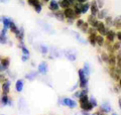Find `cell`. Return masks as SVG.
<instances>
[{"label":"cell","instance_id":"45","mask_svg":"<svg viewBox=\"0 0 121 115\" xmlns=\"http://www.w3.org/2000/svg\"><path fill=\"white\" fill-rule=\"evenodd\" d=\"M96 2H97V5H98V7H99V8H101V7L103 6V2L100 1V0H96Z\"/></svg>","mask_w":121,"mask_h":115},{"label":"cell","instance_id":"16","mask_svg":"<svg viewBox=\"0 0 121 115\" xmlns=\"http://www.w3.org/2000/svg\"><path fill=\"white\" fill-rule=\"evenodd\" d=\"M0 64L3 66V68L5 69V70L7 71V69L9 68V65H10V60L9 58H3V59L0 60Z\"/></svg>","mask_w":121,"mask_h":115},{"label":"cell","instance_id":"47","mask_svg":"<svg viewBox=\"0 0 121 115\" xmlns=\"http://www.w3.org/2000/svg\"><path fill=\"white\" fill-rule=\"evenodd\" d=\"M116 36H117V38H118V40L121 41V31H117Z\"/></svg>","mask_w":121,"mask_h":115},{"label":"cell","instance_id":"17","mask_svg":"<svg viewBox=\"0 0 121 115\" xmlns=\"http://www.w3.org/2000/svg\"><path fill=\"white\" fill-rule=\"evenodd\" d=\"M23 81L22 80H17L16 81V84H15V90H16L18 93H20L23 90Z\"/></svg>","mask_w":121,"mask_h":115},{"label":"cell","instance_id":"42","mask_svg":"<svg viewBox=\"0 0 121 115\" xmlns=\"http://www.w3.org/2000/svg\"><path fill=\"white\" fill-rule=\"evenodd\" d=\"M67 57H68V59H69L70 61H72V62H74V61L76 60V57L74 55H71V53H69Z\"/></svg>","mask_w":121,"mask_h":115},{"label":"cell","instance_id":"21","mask_svg":"<svg viewBox=\"0 0 121 115\" xmlns=\"http://www.w3.org/2000/svg\"><path fill=\"white\" fill-rule=\"evenodd\" d=\"M81 4L82 3L80 2H78V3H75V8H74V11H75V13H76V16H80V15L82 14L81 13Z\"/></svg>","mask_w":121,"mask_h":115},{"label":"cell","instance_id":"3","mask_svg":"<svg viewBox=\"0 0 121 115\" xmlns=\"http://www.w3.org/2000/svg\"><path fill=\"white\" fill-rule=\"evenodd\" d=\"M64 15H65V17H66V18H73V19H76V18H77L74 9H73V8H71V7L65 8V10H64Z\"/></svg>","mask_w":121,"mask_h":115},{"label":"cell","instance_id":"7","mask_svg":"<svg viewBox=\"0 0 121 115\" xmlns=\"http://www.w3.org/2000/svg\"><path fill=\"white\" fill-rule=\"evenodd\" d=\"M80 107L82 110H85V111H91L93 109V106L92 104L90 103V101H86V102H82L80 103Z\"/></svg>","mask_w":121,"mask_h":115},{"label":"cell","instance_id":"5","mask_svg":"<svg viewBox=\"0 0 121 115\" xmlns=\"http://www.w3.org/2000/svg\"><path fill=\"white\" fill-rule=\"evenodd\" d=\"M63 101H64V105L69 106V108L73 109V108H75V107L77 106V102H75L73 99H71V98H64Z\"/></svg>","mask_w":121,"mask_h":115},{"label":"cell","instance_id":"57","mask_svg":"<svg viewBox=\"0 0 121 115\" xmlns=\"http://www.w3.org/2000/svg\"><path fill=\"white\" fill-rule=\"evenodd\" d=\"M120 18H121V15H120Z\"/></svg>","mask_w":121,"mask_h":115},{"label":"cell","instance_id":"35","mask_svg":"<svg viewBox=\"0 0 121 115\" xmlns=\"http://www.w3.org/2000/svg\"><path fill=\"white\" fill-rule=\"evenodd\" d=\"M27 3L30 5V6H35V5H36L37 3H39V0H27Z\"/></svg>","mask_w":121,"mask_h":115},{"label":"cell","instance_id":"2","mask_svg":"<svg viewBox=\"0 0 121 115\" xmlns=\"http://www.w3.org/2000/svg\"><path fill=\"white\" fill-rule=\"evenodd\" d=\"M96 29H97V31L103 36L108 31V27L105 25V23H103V22H101V21H98V24L96 25Z\"/></svg>","mask_w":121,"mask_h":115},{"label":"cell","instance_id":"22","mask_svg":"<svg viewBox=\"0 0 121 115\" xmlns=\"http://www.w3.org/2000/svg\"><path fill=\"white\" fill-rule=\"evenodd\" d=\"M8 43V38H7L6 33H0V44H6Z\"/></svg>","mask_w":121,"mask_h":115},{"label":"cell","instance_id":"23","mask_svg":"<svg viewBox=\"0 0 121 115\" xmlns=\"http://www.w3.org/2000/svg\"><path fill=\"white\" fill-rule=\"evenodd\" d=\"M104 37L103 35H96V44H98L99 47H102V45H104Z\"/></svg>","mask_w":121,"mask_h":115},{"label":"cell","instance_id":"14","mask_svg":"<svg viewBox=\"0 0 121 115\" xmlns=\"http://www.w3.org/2000/svg\"><path fill=\"white\" fill-rule=\"evenodd\" d=\"M109 74H110V76L115 80V81H119L120 80V76L121 75L117 74V73L114 71V67H111L110 69H109Z\"/></svg>","mask_w":121,"mask_h":115},{"label":"cell","instance_id":"10","mask_svg":"<svg viewBox=\"0 0 121 115\" xmlns=\"http://www.w3.org/2000/svg\"><path fill=\"white\" fill-rule=\"evenodd\" d=\"M48 8H50V10L56 12V11L59 10L60 5H59V3L56 2V0H50V5H48Z\"/></svg>","mask_w":121,"mask_h":115},{"label":"cell","instance_id":"1","mask_svg":"<svg viewBox=\"0 0 121 115\" xmlns=\"http://www.w3.org/2000/svg\"><path fill=\"white\" fill-rule=\"evenodd\" d=\"M79 77H80V82H79V86H80L82 89L87 87L88 85V76L85 75V73L83 70H79Z\"/></svg>","mask_w":121,"mask_h":115},{"label":"cell","instance_id":"13","mask_svg":"<svg viewBox=\"0 0 121 115\" xmlns=\"http://www.w3.org/2000/svg\"><path fill=\"white\" fill-rule=\"evenodd\" d=\"M107 64H109V66L110 67L116 66V56L113 55V53H110V56H109V58H108Z\"/></svg>","mask_w":121,"mask_h":115},{"label":"cell","instance_id":"54","mask_svg":"<svg viewBox=\"0 0 121 115\" xmlns=\"http://www.w3.org/2000/svg\"><path fill=\"white\" fill-rule=\"evenodd\" d=\"M119 106H120V108H121V99L119 100Z\"/></svg>","mask_w":121,"mask_h":115},{"label":"cell","instance_id":"20","mask_svg":"<svg viewBox=\"0 0 121 115\" xmlns=\"http://www.w3.org/2000/svg\"><path fill=\"white\" fill-rule=\"evenodd\" d=\"M59 5L62 7V8H68V7H71V3L69 0H60V2H59Z\"/></svg>","mask_w":121,"mask_h":115},{"label":"cell","instance_id":"9","mask_svg":"<svg viewBox=\"0 0 121 115\" xmlns=\"http://www.w3.org/2000/svg\"><path fill=\"white\" fill-rule=\"evenodd\" d=\"M1 89H2V93L7 95V94L9 93V91H10V82L7 81V80H6L5 82H3L2 83V86H1Z\"/></svg>","mask_w":121,"mask_h":115},{"label":"cell","instance_id":"44","mask_svg":"<svg viewBox=\"0 0 121 115\" xmlns=\"http://www.w3.org/2000/svg\"><path fill=\"white\" fill-rule=\"evenodd\" d=\"M28 58H29V56H25V55H23V56L21 57L22 62H26V61H28Z\"/></svg>","mask_w":121,"mask_h":115},{"label":"cell","instance_id":"46","mask_svg":"<svg viewBox=\"0 0 121 115\" xmlns=\"http://www.w3.org/2000/svg\"><path fill=\"white\" fill-rule=\"evenodd\" d=\"M80 94H81V92H79V91L75 92V93H74V97H76V98H79V97H80Z\"/></svg>","mask_w":121,"mask_h":115},{"label":"cell","instance_id":"15","mask_svg":"<svg viewBox=\"0 0 121 115\" xmlns=\"http://www.w3.org/2000/svg\"><path fill=\"white\" fill-rule=\"evenodd\" d=\"M39 72L40 73V74H43V75L47 74V73H48V64L44 63V62L41 63L39 66Z\"/></svg>","mask_w":121,"mask_h":115},{"label":"cell","instance_id":"48","mask_svg":"<svg viewBox=\"0 0 121 115\" xmlns=\"http://www.w3.org/2000/svg\"><path fill=\"white\" fill-rule=\"evenodd\" d=\"M116 60H121V51L117 53V56H116Z\"/></svg>","mask_w":121,"mask_h":115},{"label":"cell","instance_id":"4","mask_svg":"<svg viewBox=\"0 0 121 115\" xmlns=\"http://www.w3.org/2000/svg\"><path fill=\"white\" fill-rule=\"evenodd\" d=\"M88 24L91 25L92 27H96V25L98 24V18L96 17V15H93V14H91L88 16Z\"/></svg>","mask_w":121,"mask_h":115},{"label":"cell","instance_id":"28","mask_svg":"<svg viewBox=\"0 0 121 115\" xmlns=\"http://www.w3.org/2000/svg\"><path fill=\"white\" fill-rule=\"evenodd\" d=\"M81 29V31L82 32H84V33H87L88 32V28H89V24H88V22H83V23L81 24V26L79 27Z\"/></svg>","mask_w":121,"mask_h":115},{"label":"cell","instance_id":"51","mask_svg":"<svg viewBox=\"0 0 121 115\" xmlns=\"http://www.w3.org/2000/svg\"><path fill=\"white\" fill-rule=\"evenodd\" d=\"M69 1H70L71 4H75L76 3V0H69Z\"/></svg>","mask_w":121,"mask_h":115},{"label":"cell","instance_id":"43","mask_svg":"<svg viewBox=\"0 0 121 115\" xmlns=\"http://www.w3.org/2000/svg\"><path fill=\"white\" fill-rule=\"evenodd\" d=\"M84 22V20H82V19H78L77 20V23H76V25H77V27H80L81 24Z\"/></svg>","mask_w":121,"mask_h":115},{"label":"cell","instance_id":"39","mask_svg":"<svg viewBox=\"0 0 121 115\" xmlns=\"http://www.w3.org/2000/svg\"><path fill=\"white\" fill-rule=\"evenodd\" d=\"M21 51H22V53H23V55H25V56H29V51L25 48V45L21 48Z\"/></svg>","mask_w":121,"mask_h":115},{"label":"cell","instance_id":"18","mask_svg":"<svg viewBox=\"0 0 121 115\" xmlns=\"http://www.w3.org/2000/svg\"><path fill=\"white\" fill-rule=\"evenodd\" d=\"M9 28H10V30L12 31L14 34H16L18 31H19V28L16 26V24L13 22V20H10V23H9Z\"/></svg>","mask_w":121,"mask_h":115},{"label":"cell","instance_id":"30","mask_svg":"<svg viewBox=\"0 0 121 115\" xmlns=\"http://www.w3.org/2000/svg\"><path fill=\"white\" fill-rule=\"evenodd\" d=\"M113 25L116 26L117 28H120L121 27V18H120V16L116 17L115 19H113Z\"/></svg>","mask_w":121,"mask_h":115},{"label":"cell","instance_id":"33","mask_svg":"<svg viewBox=\"0 0 121 115\" xmlns=\"http://www.w3.org/2000/svg\"><path fill=\"white\" fill-rule=\"evenodd\" d=\"M108 58H109V55L106 53H101V59L103 60V62L107 63L108 62Z\"/></svg>","mask_w":121,"mask_h":115},{"label":"cell","instance_id":"8","mask_svg":"<svg viewBox=\"0 0 121 115\" xmlns=\"http://www.w3.org/2000/svg\"><path fill=\"white\" fill-rule=\"evenodd\" d=\"M100 110H101V112H102V113L105 114V113H109V112H111L112 108H111V106L109 105V103H107V102H104L103 104L101 105V107H100Z\"/></svg>","mask_w":121,"mask_h":115},{"label":"cell","instance_id":"25","mask_svg":"<svg viewBox=\"0 0 121 115\" xmlns=\"http://www.w3.org/2000/svg\"><path fill=\"white\" fill-rule=\"evenodd\" d=\"M89 8H90V4H89V3H82V4H81V13L85 14L87 11L89 10Z\"/></svg>","mask_w":121,"mask_h":115},{"label":"cell","instance_id":"6","mask_svg":"<svg viewBox=\"0 0 121 115\" xmlns=\"http://www.w3.org/2000/svg\"><path fill=\"white\" fill-rule=\"evenodd\" d=\"M1 105L3 106H6V105H12V100L8 97V95H5V94H2V97H1Z\"/></svg>","mask_w":121,"mask_h":115},{"label":"cell","instance_id":"53","mask_svg":"<svg viewBox=\"0 0 121 115\" xmlns=\"http://www.w3.org/2000/svg\"><path fill=\"white\" fill-rule=\"evenodd\" d=\"M3 18H4V16H0V22H2V20H3Z\"/></svg>","mask_w":121,"mask_h":115},{"label":"cell","instance_id":"11","mask_svg":"<svg viewBox=\"0 0 121 115\" xmlns=\"http://www.w3.org/2000/svg\"><path fill=\"white\" fill-rule=\"evenodd\" d=\"M105 36H106V38H107L108 41H110V43H113V41H114V40H115V37H116V33L113 31V30H109V29H108V31H107V33L105 34Z\"/></svg>","mask_w":121,"mask_h":115},{"label":"cell","instance_id":"24","mask_svg":"<svg viewBox=\"0 0 121 115\" xmlns=\"http://www.w3.org/2000/svg\"><path fill=\"white\" fill-rule=\"evenodd\" d=\"M96 16H97L98 19H103V18H105L106 16H107V10L103 9V10H101V11H98V13H97Z\"/></svg>","mask_w":121,"mask_h":115},{"label":"cell","instance_id":"36","mask_svg":"<svg viewBox=\"0 0 121 115\" xmlns=\"http://www.w3.org/2000/svg\"><path fill=\"white\" fill-rule=\"evenodd\" d=\"M89 101H90L91 104H92L93 107H96V106H97V101H96V99L94 98V97H91V98L89 99Z\"/></svg>","mask_w":121,"mask_h":115},{"label":"cell","instance_id":"41","mask_svg":"<svg viewBox=\"0 0 121 115\" xmlns=\"http://www.w3.org/2000/svg\"><path fill=\"white\" fill-rule=\"evenodd\" d=\"M96 31H97L96 27H91V28H88V32H89V34H91V33H96Z\"/></svg>","mask_w":121,"mask_h":115},{"label":"cell","instance_id":"55","mask_svg":"<svg viewBox=\"0 0 121 115\" xmlns=\"http://www.w3.org/2000/svg\"><path fill=\"white\" fill-rule=\"evenodd\" d=\"M119 86H120V87H121V79H120V80H119Z\"/></svg>","mask_w":121,"mask_h":115},{"label":"cell","instance_id":"34","mask_svg":"<svg viewBox=\"0 0 121 115\" xmlns=\"http://www.w3.org/2000/svg\"><path fill=\"white\" fill-rule=\"evenodd\" d=\"M33 7H35V12H36V13H39L40 11H41V9H43V6H41V4H40L39 2L37 3L36 5L33 6Z\"/></svg>","mask_w":121,"mask_h":115},{"label":"cell","instance_id":"19","mask_svg":"<svg viewBox=\"0 0 121 115\" xmlns=\"http://www.w3.org/2000/svg\"><path fill=\"white\" fill-rule=\"evenodd\" d=\"M54 15H55V17L58 19V20H60V21H64L65 20V15H64V12H62V11H56V13H54Z\"/></svg>","mask_w":121,"mask_h":115},{"label":"cell","instance_id":"27","mask_svg":"<svg viewBox=\"0 0 121 115\" xmlns=\"http://www.w3.org/2000/svg\"><path fill=\"white\" fill-rule=\"evenodd\" d=\"M15 36H16V38H18L19 40H23V38H24V29L22 27L19 28V31L15 34Z\"/></svg>","mask_w":121,"mask_h":115},{"label":"cell","instance_id":"32","mask_svg":"<svg viewBox=\"0 0 121 115\" xmlns=\"http://www.w3.org/2000/svg\"><path fill=\"white\" fill-rule=\"evenodd\" d=\"M25 78L27 79V80H30V81H31V80H33L35 78H36V73H35V72L29 73V74H27V75L25 76Z\"/></svg>","mask_w":121,"mask_h":115},{"label":"cell","instance_id":"56","mask_svg":"<svg viewBox=\"0 0 121 115\" xmlns=\"http://www.w3.org/2000/svg\"><path fill=\"white\" fill-rule=\"evenodd\" d=\"M43 2H50V0H43Z\"/></svg>","mask_w":121,"mask_h":115},{"label":"cell","instance_id":"31","mask_svg":"<svg viewBox=\"0 0 121 115\" xmlns=\"http://www.w3.org/2000/svg\"><path fill=\"white\" fill-rule=\"evenodd\" d=\"M105 21H106V26H107V27H110V26L113 25V18L111 16H106Z\"/></svg>","mask_w":121,"mask_h":115},{"label":"cell","instance_id":"29","mask_svg":"<svg viewBox=\"0 0 121 115\" xmlns=\"http://www.w3.org/2000/svg\"><path fill=\"white\" fill-rule=\"evenodd\" d=\"M83 71H84L85 75L86 76H90V73H91V68H90V65L88 63H85L84 64V69H83Z\"/></svg>","mask_w":121,"mask_h":115},{"label":"cell","instance_id":"37","mask_svg":"<svg viewBox=\"0 0 121 115\" xmlns=\"http://www.w3.org/2000/svg\"><path fill=\"white\" fill-rule=\"evenodd\" d=\"M112 47H113V49H114V51H118V49H120V48H121V44L120 43H116V44H113Z\"/></svg>","mask_w":121,"mask_h":115},{"label":"cell","instance_id":"50","mask_svg":"<svg viewBox=\"0 0 121 115\" xmlns=\"http://www.w3.org/2000/svg\"><path fill=\"white\" fill-rule=\"evenodd\" d=\"M67 19H68V23H70V24L73 23V21L75 20V19H73V18H67Z\"/></svg>","mask_w":121,"mask_h":115},{"label":"cell","instance_id":"38","mask_svg":"<svg viewBox=\"0 0 121 115\" xmlns=\"http://www.w3.org/2000/svg\"><path fill=\"white\" fill-rule=\"evenodd\" d=\"M40 52H41V53H43V55L48 53V48L45 47V45H40Z\"/></svg>","mask_w":121,"mask_h":115},{"label":"cell","instance_id":"52","mask_svg":"<svg viewBox=\"0 0 121 115\" xmlns=\"http://www.w3.org/2000/svg\"><path fill=\"white\" fill-rule=\"evenodd\" d=\"M77 1H78V2H80V3H85L87 0H77Z\"/></svg>","mask_w":121,"mask_h":115},{"label":"cell","instance_id":"49","mask_svg":"<svg viewBox=\"0 0 121 115\" xmlns=\"http://www.w3.org/2000/svg\"><path fill=\"white\" fill-rule=\"evenodd\" d=\"M116 63H117V66L121 69V60H116Z\"/></svg>","mask_w":121,"mask_h":115},{"label":"cell","instance_id":"26","mask_svg":"<svg viewBox=\"0 0 121 115\" xmlns=\"http://www.w3.org/2000/svg\"><path fill=\"white\" fill-rule=\"evenodd\" d=\"M96 33H91L89 34V43L91 44V45H95L96 44Z\"/></svg>","mask_w":121,"mask_h":115},{"label":"cell","instance_id":"12","mask_svg":"<svg viewBox=\"0 0 121 115\" xmlns=\"http://www.w3.org/2000/svg\"><path fill=\"white\" fill-rule=\"evenodd\" d=\"M90 8H91V13H92L93 15H97L98 11H99V7H98V5H97L96 0H94V1L90 4Z\"/></svg>","mask_w":121,"mask_h":115},{"label":"cell","instance_id":"40","mask_svg":"<svg viewBox=\"0 0 121 115\" xmlns=\"http://www.w3.org/2000/svg\"><path fill=\"white\" fill-rule=\"evenodd\" d=\"M6 81V77L2 72H0V83H3Z\"/></svg>","mask_w":121,"mask_h":115}]
</instances>
